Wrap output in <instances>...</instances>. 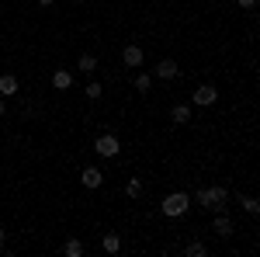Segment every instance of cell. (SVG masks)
<instances>
[{
    "instance_id": "7c38bea8",
    "label": "cell",
    "mask_w": 260,
    "mask_h": 257,
    "mask_svg": "<svg viewBox=\"0 0 260 257\" xmlns=\"http://www.w3.org/2000/svg\"><path fill=\"white\" fill-rule=\"evenodd\" d=\"M77 70H80V73H94V70H98V56H94V52H83L80 60H77Z\"/></svg>"
},
{
    "instance_id": "277c9868",
    "label": "cell",
    "mask_w": 260,
    "mask_h": 257,
    "mask_svg": "<svg viewBox=\"0 0 260 257\" xmlns=\"http://www.w3.org/2000/svg\"><path fill=\"white\" fill-rule=\"evenodd\" d=\"M215 101H219V91L212 83H201L198 91H194V104H201V108H212Z\"/></svg>"
},
{
    "instance_id": "6da1fadb",
    "label": "cell",
    "mask_w": 260,
    "mask_h": 257,
    "mask_svg": "<svg viewBox=\"0 0 260 257\" xmlns=\"http://www.w3.org/2000/svg\"><path fill=\"white\" fill-rule=\"evenodd\" d=\"M194 202L201 209H208V212H222L225 209V188H198Z\"/></svg>"
},
{
    "instance_id": "ffe728a7",
    "label": "cell",
    "mask_w": 260,
    "mask_h": 257,
    "mask_svg": "<svg viewBox=\"0 0 260 257\" xmlns=\"http://www.w3.org/2000/svg\"><path fill=\"white\" fill-rule=\"evenodd\" d=\"M236 4H240V7H246V11H250V7H257V0H236Z\"/></svg>"
},
{
    "instance_id": "d6986e66",
    "label": "cell",
    "mask_w": 260,
    "mask_h": 257,
    "mask_svg": "<svg viewBox=\"0 0 260 257\" xmlns=\"http://www.w3.org/2000/svg\"><path fill=\"white\" fill-rule=\"evenodd\" d=\"M101 94H104V91H101V83H98V80H90V83H87V98H90V101H98Z\"/></svg>"
},
{
    "instance_id": "52a82bcc",
    "label": "cell",
    "mask_w": 260,
    "mask_h": 257,
    "mask_svg": "<svg viewBox=\"0 0 260 257\" xmlns=\"http://www.w3.org/2000/svg\"><path fill=\"white\" fill-rule=\"evenodd\" d=\"M80 181H83V188H101V184H104V174H101L98 167H83Z\"/></svg>"
},
{
    "instance_id": "9a60e30c",
    "label": "cell",
    "mask_w": 260,
    "mask_h": 257,
    "mask_svg": "<svg viewBox=\"0 0 260 257\" xmlns=\"http://www.w3.org/2000/svg\"><path fill=\"white\" fill-rule=\"evenodd\" d=\"M101 247H104L108 254H118V250H121V240L115 237V233H104V240H101Z\"/></svg>"
},
{
    "instance_id": "3957f363",
    "label": "cell",
    "mask_w": 260,
    "mask_h": 257,
    "mask_svg": "<svg viewBox=\"0 0 260 257\" xmlns=\"http://www.w3.org/2000/svg\"><path fill=\"white\" fill-rule=\"evenodd\" d=\"M94 150H98L104 160H111V157H118V150H121V142L118 136H111V132H104V136H98V142H94Z\"/></svg>"
},
{
    "instance_id": "30bf717a",
    "label": "cell",
    "mask_w": 260,
    "mask_h": 257,
    "mask_svg": "<svg viewBox=\"0 0 260 257\" xmlns=\"http://www.w3.org/2000/svg\"><path fill=\"white\" fill-rule=\"evenodd\" d=\"M170 122L174 125H187L191 122V104H174L170 108Z\"/></svg>"
},
{
    "instance_id": "8fae6325",
    "label": "cell",
    "mask_w": 260,
    "mask_h": 257,
    "mask_svg": "<svg viewBox=\"0 0 260 257\" xmlns=\"http://www.w3.org/2000/svg\"><path fill=\"white\" fill-rule=\"evenodd\" d=\"M52 87H56V91L73 87V73H70V70H56V73H52Z\"/></svg>"
},
{
    "instance_id": "8992f818",
    "label": "cell",
    "mask_w": 260,
    "mask_h": 257,
    "mask_svg": "<svg viewBox=\"0 0 260 257\" xmlns=\"http://www.w3.org/2000/svg\"><path fill=\"white\" fill-rule=\"evenodd\" d=\"M0 98H18V77L14 73H4L0 77Z\"/></svg>"
},
{
    "instance_id": "603a6c76",
    "label": "cell",
    "mask_w": 260,
    "mask_h": 257,
    "mask_svg": "<svg viewBox=\"0 0 260 257\" xmlns=\"http://www.w3.org/2000/svg\"><path fill=\"white\" fill-rule=\"evenodd\" d=\"M4 237H7V233H4V230H0V250H4Z\"/></svg>"
},
{
    "instance_id": "7a4b0ae2",
    "label": "cell",
    "mask_w": 260,
    "mask_h": 257,
    "mask_svg": "<svg viewBox=\"0 0 260 257\" xmlns=\"http://www.w3.org/2000/svg\"><path fill=\"white\" fill-rule=\"evenodd\" d=\"M187 209H191V198H187V191H174V195L163 198V205H160V212H163V216H170V219L187 216Z\"/></svg>"
},
{
    "instance_id": "5bb4252c",
    "label": "cell",
    "mask_w": 260,
    "mask_h": 257,
    "mask_svg": "<svg viewBox=\"0 0 260 257\" xmlns=\"http://www.w3.org/2000/svg\"><path fill=\"white\" fill-rule=\"evenodd\" d=\"M62 254H66V257H83V243L77 237L66 240V243H62Z\"/></svg>"
},
{
    "instance_id": "4fadbf2b",
    "label": "cell",
    "mask_w": 260,
    "mask_h": 257,
    "mask_svg": "<svg viewBox=\"0 0 260 257\" xmlns=\"http://www.w3.org/2000/svg\"><path fill=\"white\" fill-rule=\"evenodd\" d=\"M240 205H243V212H246V216H257V212H260V202L253 195H240Z\"/></svg>"
},
{
    "instance_id": "2e32d148",
    "label": "cell",
    "mask_w": 260,
    "mask_h": 257,
    "mask_svg": "<svg viewBox=\"0 0 260 257\" xmlns=\"http://www.w3.org/2000/svg\"><path fill=\"white\" fill-rule=\"evenodd\" d=\"M184 257H208V247L194 240V243H187V247H184Z\"/></svg>"
},
{
    "instance_id": "ba28073f",
    "label": "cell",
    "mask_w": 260,
    "mask_h": 257,
    "mask_svg": "<svg viewBox=\"0 0 260 257\" xmlns=\"http://www.w3.org/2000/svg\"><path fill=\"white\" fill-rule=\"evenodd\" d=\"M177 73H180V66L174 60H160V63H156V77H160V80H174Z\"/></svg>"
},
{
    "instance_id": "5b68a950",
    "label": "cell",
    "mask_w": 260,
    "mask_h": 257,
    "mask_svg": "<svg viewBox=\"0 0 260 257\" xmlns=\"http://www.w3.org/2000/svg\"><path fill=\"white\" fill-rule=\"evenodd\" d=\"M212 233H219V237H229V233H233V219L225 216V212H215V219H212Z\"/></svg>"
},
{
    "instance_id": "ac0fdd59",
    "label": "cell",
    "mask_w": 260,
    "mask_h": 257,
    "mask_svg": "<svg viewBox=\"0 0 260 257\" xmlns=\"http://www.w3.org/2000/svg\"><path fill=\"white\" fill-rule=\"evenodd\" d=\"M136 91H139V94L153 91V77H149V73H139V77H136Z\"/></svg>"
},
{
    "instance_id": "cb8c5ba5",
    "label": "cell",
    "mask_w": 260,
    "mask_h": 257,
    "mask_svg": "<svg viewBox=\"0 0 260 257\" xmlns=\"http://www.w3.org/2000/svg\"><path fill=\"white\" fill-rule=\"evenodd\" d=\"M70 4H83V0H70Z\"/></svg>"
},
{
    "instance_id": "9c48e42d",
    "label": "cell",
    "mask_w": 260,
    "mask_h": 257,
    "mask_svg": "<svg viewBox=\"0 0 260 257\" xmlns=\"http://www.w3.org/2000/svg\"><path fill=\"white\" fill-rule=\"evenodd\" d=\"M121 63L125 66H142V49L139 45H125L121 49Z\"/></svg>"
},
{
    "instance_id": "7402d4cb",
    "label": "cell",
    "mask_w": 260,
    "mask_h": 257,
    "mask_svg": "<svg viewBox=\"0 0 260 257\" xmlns=\"http://www.w3.org/2000/svg\"><path fill=\"white\" fill-rule=\"evenodd\" d=\"M4 111H7V104H4V98H0V115H4Z\"/></svg>"
},
{
    "instance_id": "44dd1931",
    "label": "cell",
    "mask_w": 260,
    "mask_h": 257,
    "mask_svg": "<svg viewBox=\"0 0 260 257\" xmlns=\"http://www.w3.org/2000/svg\"><path fill=\"white\" fill-rule=\"evenodd\" d=\"M39 4H42V7H52V4H56V0H39Z\"/></svg>"
},
{
    "instance_id": "e0dca14e",
    "label": "cell",
    "mask_w": 260,
    "mask_h": 257,
    "mask_svg": "<svg viewBox=\"0 0 260 257\" xmlns=\"http://www.w3.org/2000/svg\"><path fill=\"white\" fill-rule=\"evenodd\" d=\"M125 195H128V198H139V195H142V181H139V178H128V184H125Z\"/></svg>"
}]
</instances>
